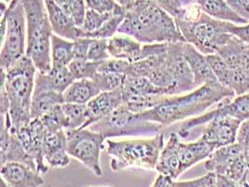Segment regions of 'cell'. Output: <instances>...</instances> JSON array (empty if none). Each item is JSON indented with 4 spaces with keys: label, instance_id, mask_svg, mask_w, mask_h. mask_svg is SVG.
<instances>
[{
    "label": "cell",
    "instance_id": "obj_1",
    "mask_svg": "<svg viewBox=\"0 0 249 187\" xmlns=\"http://www.w3.org/2000/svg\"><path fill=\"white\" fill-rule=\"evenodd\" d=\"M234 96L235 94L220 82L210 83L189 93L165 95L158 105L137 114L141 119L157 123L167 130L176 124L203 114L224 98Z\"/></svg>",
    "mask_w": 249,
    "mask_h": 187
},
{
    "label": "cell",
    "instance_id": "obj_2",
    "mask_svg": "<svg viewBox=\"0 0 249 187\" xmlns=\"http://www.w3.org/2000/svg\"><path fill=\"white\" fill-rule=\"evenodd\" d=\"M118 33L130 36L143 44L186 42L175 18L146 0H137L126 12Z\"/></svg>",
    "mask_w": 249,
    "mask_h": 187
},
{
    "label": "cell",
    "instance_id": "obj_3",
    "mask_svg": "<svg viewBox=\"0 0 249 187\" xmlns=\"http://www.w3.org/2000/svg\"><path fill=\"white\" fill-rule=\"evenodd\" d=\"M37 70L26 56L17 61L11 69L1 70V87L8 95L11 131L15 133L28 124L31 118V104L35 79Z\"/></svg>",
    "mask_w": 249,
    "mask_h": 187
},
{
    "label": "cell",
    "instance_id": "obj_4",
    "mask_svg": "<svg viewBox=\"0 0 249 187\" xmlns=\"http://www.w3.org/2000/svg\"><path fill=\"white\" fill-rule=\"evenodd\" d=\"M175 21L185 41L204 56L216 54L231 37L228 32L230 23L211 18L195 3L183 7Z\"/></svg>",
    "mask_w": 249,
    "mask_h": 187
},
{
    "label": "cell",
    "instance_id": "obj_5",
    "mask_svg": "<svg viewBox=\"0 0 249 187\" xmlns=\"http://www.w3.org/2000/svg\"><path fill=\"white\" fill-rule=\"evenodd\" d=\"M165 144V133L126 140L107 139L106 152L111 157L110 168L121 171L130 168L155 169Z\"/></svg>",
    "mask_w": 249,
    "mask_h": 187
},
{
    "label": "cell",
    "instance_id": "obj_6",
    "mask_svg": "<svg viewBox=\"0 0 249 187\" xmlns=\"http://www.w3.org/2000/svg\"><path fill=\"white\" fill-rule=\"evenodd\" d=\"M26 18V52L37 71L52 70V37L45 0H22Z\"/></svg>",
    "mask_w": 249,
    "mask_h": 187
},
{
    "label": "cell",
    "instance_id": "obj_7",
    "mask_svg": "<svg viewBox=\"0 0 249 187\" xmlns=\"http://www.w3.org/2000/svg\"><path fill=\"white\" fill-rule=\"evenodd\" d=\"M88 129L100 133L106 139L123 137H150L165 133L166 129L157 123L141 119L124 104L116 109L111 114Z\"/></svg>",
    "mask_w": 249,
    "mask_h": 187
},
{
    "label": "cell",
    "instance_id": "obj_8",
    "mask_svg": "<svg viewBox=\"0 0 249 187\" xmlns=\"http://www.w3.org/2000/svg\"><path fill=\"white\" fill-rule=\"evenodd\" d=\"M7 30L1 40L0 66L8 70L25 56L26 52V18L22 0H12L5 13Z\"/></svg>",
    "mask_w": 249,
    "mask_h": 187
},
{
    "label": "cell",
    "instance_id": "obj_9",
    "mask_svg": "<svg viewBox=\"0 0 249 187\" xmlns=\"http://www.w3.org/2000/svg\"><path fill=\"white\" fill-rule=\"evenodd\" d=\"M68 152L77 159L94 175H103L101 152L106 149L107 139L98 132L90 129L68 131Z\"/></svg>",
    "mask_w": 249,
    "mask_h": 187
},
{
    "label": "cell",
    "instance_id": "obj_10",
    "mask_svg": "<svg viewBox=\"0 0 249 187\" xmlns=\"http://www.w3.org/2000/svg\"><path fill=\"white\" fill-rule=\"evenodd\" d=\"M231 117L241 122L249 120V93L236 97H227L221 100L215 109L205 112L199 116L193 117L182 122L176 131L180 138H187L193 129L207 125L215 118Z\"/></svg>",
    "mask_w": 249,
    "mask_h": 187
},
{
    "label": "cell",
    "instance_id": "obj_11",
    "mask_svg": "<svg viewBox=\"0 0 249 187\" xmlns=\"http://www.w3.org/2000/svg\"><path fill=\"white\" fill-rule=\"evenodd\" d=\"M183 45L184 42H169L163 54L164 65L177 84L178 94L197 89L193 72L184 56Z\"/></svg>",
    "mask_w": 249,
    "mask_h": 187
},
{
    "label": "cell",
    "instance_id": "obj_12",
    "mask_svg": "<svg viewBox=\"0 0 249 187\" xmlns=\"http://www.w3.org/2000/svg\"><path fill=\"white\" fill-rule=\"evenodd\" d=\"M46 132L47 130L40 119H32L28 124L15 132L24 149L34 159L37 171L41 174L49 170V166L46 165L44 158Z\"/></svg>",
    "mask_w": 249,
    "mask_h": 187
},
{
    "label": "cell",
    "instance_id": "obj_13",
    "mask_svg": "<svg viewBox=\"0 0 249 187\" xmlns=\"http://www.w3.org/2000/svg\"><path fill=\"white\" fill-rule=\"evenodd\" d=\"M241 121L231 117L215 118L210 121L201 138L215 149L236 142Z\"/></svg>",
    "mask_w": 249,
    "mask_h": 187
},
{
    "label": "cell",
    "instance_id": "obj_14",
    "mask_svg": "<svg viewBox=\"0 0 249 187\" xmlns=\"http://www.w3.org/2000/svg\"><path fill=\"white\" fill-rule=\"evenodd\" d=\"M1 179L10 187H41L45 185L41 173L17 162L1 165Z\"/></svg>",
    "mask_w": 249,
    "mask_h": 187
},
{
    "label": "cell",
    "instance_id": "obj_15",
    "mask_svg": "<svg viewBox=\"0 0 249 187\" xmlns=\"http://www.w3.org/2000/svg\"><path fill=\"white\" fill-rule=\"evenodd\" d=\"M180 141V136L176 131L171 132L160 154L158 163L155 168L159 174L165 176L172 181H176L182 174L181 163L178 152Z\"/></svg>",
    "mask_w": 249,
    "mask_h": 187
},
{
    "label": "cell",
    "instance_id": "obj_16",
    "mask_svg": "<svg viewBox=\"0 0 249 187\" xmlns=\"http://www.w3.org/2000/svg\"><path fill=\"white\" fill-rule=\"evenodd\" d=\"M123 104L124 99L121 89L98 94L86 104L88 121L84 129H88L91 125L99 122L105 117L108 116Z\"/></svg>",
    "mask_w": 249,
    "mask_h": 187
},
{
    "label": "cell",
    "instance_id": "obj_17",
    "mask_svg": "<svg viewBox=\"0 0 249 187\" xmlns=\"http://www.w3.org/2000/svg\"><path fill=\"white\" fill-rule=\"evenodd\" d=\"M47 130V129H46ZM44 158L49 167L62 168L70 164L68 152V133L66 130L46 132Z\"/></svg>",
    "mask_w": 249,
    "mask_h": 187
},
{
    "label": "cell",
    "instance_id": "obj_18",
    "mask_svg": "<svg viewBox=\"0 0 249 187\" xmlns=\"http://www.w3.org/2000/svg\"><path fill=\"white\" fill-rule=\"evenodd\" d=\"M45 3L53 34L72 41L82 37L81 28L75 23L68 13L53 0H45Z\"/></svg>",
    "mask_w": 249,
    "mask_h": 187
},
{
    "label": "cell",
    "instance_id": "obj_19",
    "mask_svg": "<svg viewBox=\"0 0 249 187\" xmlns=\"http://www.w3.org/2000/svg\"><path fill=\"white\" fill-rule=\"evenodd\" d=\"M231 70L244 73L249 78V45L231 35L217 53Z\"/></svg>",
    "mask_w": 249,
    "mask_h": 187
},
{
    "label": "cell",
    "instance_id": "obj_20",
    "mask_svg": "<svg viewBox=\"0 0 249 187\" xmlns=\"http://www.w3.org/2000/svg\"><path fill=\"white\" fill-rule=\"evenodd\" d=\"M183 53L190 69L193 72L196 88L205 84L218 82L205 56L195 47L188 42H184Z\"/></svg>",
    "mask_w": 249,
    "mask_h": 187
},
{
    "label": "cell",
    "instance_id": "obj_21",
    "mask_svg": "<svg viewBox=\"0 0 249 187\" xmlns=\"http://www.w3.org/2000/svg\"><path fill=\"white\" fill-rule=\"evenodd\" d=\"M143 43L130 36L116 34L108 39V53L111 58L131 63L143 60Z\"/></svg>",
    "mask_w": 249,
    "mask_h": 187
},
{
    "label": "cell",
    "instance_id": "obj_22",
    "mask_svg": "<svg viewBox=\"0 0 249 187\" xmlns=\"http://www.w3.org/2000/svg\"><path fill=\"white\" fill-rule=\"evenodd\" d=\"M75 82L67 68L52 69L47 73L37 71L35 79L34 93L45 91H56L64 93L68 87Z\"/></svg>",
    "mask_w": 249,
    "mask_h": 187
},
{
    "label": "cell",
    "instance_id": "obj_23",
    "mask_svg": "<svg viewBox=\"0 0 249 187\" xmlns=\"http://www.w3.org/2000/svg\"><path fill=\"white\" fill-rule=\"evenodd\" d=\"M215 149L203 138L192 142L179 143L178 152L181 163V172L184 173L196 164L206 160Z\"/></svg>",
    "mask_w": 249,
    "mask_h": 187
},
{
    "label": "cell",
    "instance_id": "obj_24",
    "mask_svg": "<svg viewBox=\"0 0 249 187\" xmlns=\"http://www.w3.org/2000/svg\"><path fill=\"white\" fill-rule=\"evenodd\" d=\"M245 152L243 147L237 142L215 149L206 159L204 167L208 172H213L215 175H223L228 167Z\"/></svg>",
    "mask_w": 249,
    "mask_h": 187
},
{
    "label": "cell",
    "instance_id": "obj_25",
    "mask_svg": "<svg viewBox=\"0 0 249 187\" xmlns=\"http://www.w3.org/2000/svg\"><path fill=\"white\" fill-rule=\"evenodd\" d=\"M195 4L202 12L215 20L240 25L249 23L233 12L226 0H196Z\"/></svg>",
    "mask_w": 249,
    "mask_h": 187
},
{
    "label": "cell",
    "instance_id": "obj_26",
    "mask_svg": "<svg viewBox=\"0 0 249 187\" xmlns=\"http://www.w3.org/2000/svg\"><path fill=\"white\" fill-rule=\"evenodd\" d=\"M99 93L100 88L93 79H81L68 87L64 92V98L67 103L87 104Z\"/></svg>",
    "mask_w": 249,
    "mask_h": 187
},
{
    "label": "cell",
    "instance_id": "obj_27",
    "mask_svg": "<svg viewBox=\"0 0 249 187\" xmlns=\"http://www.w3.org/2000/svg\"><path fill=\"white\" fill-rule=\"evenodd\" d=\"M65 103L64 93L45 91L33 94L31 104V118L40 119L54 107Z\"/></svg>",
    "mask_w": 249,
    "mask_h": 187
},
{
    "label": "cell",
    "instance_id": "obj_28",
    "mask_svg": "<svg viewBox=\"0 0 249 187\" xmlns=\"http://www.w3.org/2000/svg\"><path fill=\"white\" fill-rule=\"evenodd\" d=\"M74 59V41L53 34L52 37V69L67 68Z\"/></svg>",
    "mask_w": 249,
    "mask_h": 187
},
{
    "label": "cell",
    "instance_id": "obj_29",
    "mask_svg": "<svg viewBox=\"0 0 249 187\" xmlns=\"http://www.w3.org/2000/svg\"><path fill=\"white\" fill-rule=\"evenodd\" d=\"M62 108L67 120V132L84 129L88 121L86 104L67 103L62 104Z\"/></svg>",
    "mask_w": 249,
    "mask_h": 187
},
{
    "label": "cell",
    "instance_id": "obj_30",
    "mask_svg": "<svg viewBox=\"0 0 249 187\" xmlns=\"http://www.w3.org/2000/svg\"><path fill=\"white\" fill-rule=\"evenodd\" d=\"M126 10L122 6H119L113 12L110 18L103 24L102 26L95 32L87 36L89 38H104L109 39L118 34L119 28L124 20Z\"/></svg>",
    "mask_w": 249,
    "mask_h": 187
},
{
    "label": "cell",
    "instance_id": "obj_31",
    "mask_svg": "<svg viewBox=\"0 0 249 187\" xmlns=\"http://www.w3.org/2000/svg\"><path fill=\"white\" fill-rule=\"evenodd\" d=\"M101 63L102 62L73 59L68 68L75 81L81 79H92L97 74Z\"/></svg>",
    "mask_w": 249,
    "mask_h": 187
},
{
    "label": "cell",
    "instance_id": "obj_32",
    "mask_svg": "<svg viewBox=\"0 0 249 187\" xmlns=\"http://www.w3.org/2000/svg\"><path fill=\"white\" fill-rule=\"evenodd\" d=\"M113 12L101 13L87 9L84 22L81 26L82 37H87V36L98 30L110 18Z\"/></svg>",
    "mask_w": 249,
    "mask_h": 187
},
{
    "label": "cell",
    "instance_id": "obj_33",
    "mask_svg": "<svg viewBox=\"0 0 249 187\" xmlns=\"http://www.w3.org/2000/svg\"><path fill=\"white\" fill-rule=\"evenodd\" d=\"M45 129L51 132H56L61 130L67 131V120L63 111L62 105L54 107L45 115L40 118Z\"/></svg>",
    "mask_w": 249,
    "mask_h": 187
},
{
    "label": "cell",
    "instance_id": "obj_34",
    "mask_svg": "<svg viewBox=\"0 0 249 187\" xmlns=\"http://www.w3.org/2000/svg\"><path fill=\"white\" fill-rule=\"evenodd\" d=\"M125 76L126 75L118 73L97 72L92 79L97 83L101 92H109L122 88Z\"/></svg>",
    "mask_w": 249,
    "mask_h": 187
},
{
    "label": "cell",
    "instance_id": "obj_35",
    "mask_svg": "<svg viewBox=\"0 0 249 187\" xmlns=\"http://www.w3.org/2000/svg\"><path fill=\"white\" fill-rule=\"evenodd\" d=\"M108 39L92 38L89 47L87 58L91 62H104L111 58L108 53Z\"/></svg>",
    "mask_w": 249,
    "mask_h": 187
},
{
    "label": "cell",
    "instance_id": "obj_36",
    "mask_svg": "<svg viewBox=\"0 0 249 187\" xmlns=\"http://www.w3.org/2000/svg\"><path fill=\"white\" fill-rule=\"evenodd\" d=\"M215 183V174L213 172H208L206 175L189 180V181H173L170 187H208Z\"/></svg>",
    "mask_w": 249,
    "mask_h": 187
},
{
    "label": "cell",
    "instance_id": "obj_37",
    "mask_svg": "<svg viewBox=\"0 0 249 187\" xmlns=\"http://www.w3.org/2000/svg\"><path fill=\"white\" fill-rule=\"evenodd\" d=\"M85 3L87 9L101 13L114 12L120 6L115 0H85Z\"/></svg>",
    "mask_w": 249,
    "mask_h": 187
},
{
    "label": "cell",
    "instance_id": "obj_38",
    "mask_svg": "<svg viewBox=\"0 0 249 187\" xmlns=\"http://www.w3.org/2000/svg\"><path fill=\"white\" fill-rule=\"evenodd\" d=\"M91 39L89 37H80L74 41V59L88 60V51Z\"/></svg>",
    "mask_w": 249,
    "mask_h": 187
},
{
    "label": "cell",
    "instance_id": "obj_39",
    "mask_svg": "<svg viewBox=\"0 0 249 187\" xmlns=\"http://www.w3.org/2000/svg\"><path fill=\"white\" fill-rule=\"evenodd\" d=\"M228 32L249 45V23L241 25L230 23L228 26Z\"/></svg>",
    "mask_w": 249,
    "mask_h": 187
},
{
    "label": "cell",
    "instance_id": "obj_40",
    "mask_svg": "<svg viewBox=\"0 0 249 187\" xmlns=\"http://www.w3.org/2000/svg\"><path fill=\"white\" fill-rule=\"evenodd\" d=\"M229 6L241 18L249 22V0H226Z\"/></svg>",
    "mask_w": 249,
    "mask_h": 187
},
{
    "label": "cell",
    "instance_id": "obj_41",
    "mask_svg": "<svg viewBox=\"0 0 249 187\" xmlns=\"http://www.w3.org/2000/svg\"><path fill=\"white\" fill-rule=\"evenodd\" d=\"M236 142L243 147L245 152H248L249 148V120L241 123L238 129Z\"/></svg>",
    "mask_w": 249,
    "mask_h": 187
},
{
    "label": "cell",
    "instance_id": "obj_42",
    "mask_svg": "<svg viewBox=\"0 0 249 187\" xmlns=\"http://www.w3.org/2000/svg\"><path fill=\"white\" fill-rule=\"evenodd\" d=\"M215 187H242L224 175H215Z\"/></svg>",
    "mask_w": 249,
    "mask_h": 187
},
{
    "label": "cell",
    "instance_id": "obj_43",
    "mask_svg": "<svg viewBox=\"0 0 249 187\" xmlns=\"http://www.w3.org/2000/svg\"><path fill=\"white\" fill-rule=\"evenodd\" d=\"M172 182L173 181L169 178L159 174L158 177L155 179L154 183L152 184L151 187H170Z\"/></svg>",
    "mask_w": 249,
    "mask_h": 187
},
{
    "label": "cell",
    "instance_id": "obj_44",
    "mask_svg": "<svg viewBox=\"0 0 249 187\" xmlns=\"http://www.w3.org/2000/svg\"><path fill=\"white\" fill-rule=\"evenodd\" d=\"M120 6L124 8L126 11L130 10L135 4L137 0H115Z\"/></svg>",
    "mask_w": 249,
    "mask_h": 187
},
{
    "label": "cell",
    "instance_id": "obj_45",
    "mask_svg": "<svg viewBox=\"0 0 249 187\" xmlns=\"http://www.w3.org/2000/svg\"><path fill=\"white\" fill-rule=\"evenodd\" d=\"M239 184L242 187H249V164L245 174L243 176V178L241 179V181L239 182Z\"/></svg>",
    "mask_w": 249,
    "mask_h": 187
},
{
    "label": "cell",
    "instance_id": "obj_46",
    "mask_svg": "<svg viewBox=\"0 0 249 187\" xmlns=\"http://www.w3.org/2000/svg\"><path fill=\"white\" fill-rule=\"evenodd\" d=\"M195 1H196V0H180V2H181L182 6H183V7H185V6H189V5H192V4H194V3H195Z\"/></svg>",
    "mask_w": 249,
    "mask_h": 187
},
{
    "label": "cell",
    "instance_id": "obj_47",
    "mask_svg": "<svg viewBox=\"0 0 249 187\" xmlns=\"http://www.w3.org/2000/svg\"><path fill=\"white\" fill-rule=\"evenodd\" d=\"M1 187H10L3 180H2V185H1Z\"/></svg>",
    "mask_w": 249,
    "mask_h": 187
},
{
    "label": "cell",
    "instance_id": "obj_48",
    "mask_svg": "<svg viewBox=\"0 0 249 187\" xmlns=\"http://www.w3.org/2000/svg\"><path fill=\"white\" fill-rule=\"evenodd\" d=\"M2 1H4V2H6L7 4H10L11 2H12V0H2Z\"/></svg>",
    "mask_w": 249,
    "mask_h": 187
},
{
    "label": "cell",
    "instance_id": "obj_49",
    "mask_svg": "<svg viewBox=\"0 0 249 187\" xmlns=\"http://www.w3.org/2000/svg\"><path fill=\"white\" fill-rule=\"evenodd\" d=\"M208 187H215V183H214V184H212L211 186H209Z\"/></svg>",
    "mask_w": 249,
    "mask_h": 187
},
{
    "label": "cell",
    "instance_id": "obj_50",
    "mask_svg": "<svg viewBox=\"0 0 249 187\" xmlns=\"http://www.w3.org/2000/svg\"><path fill=\"white\" fill-rule=\"evenodd\" d=\"M248 152V153H249V150H248V152Z\"/></svg>",
    "mask_w": 249,
    "mask_h": 187
},
{
    "label": "cell",
    "instance_id": "obj_51",
    "mask_svg": "<svg viewBox=\"0 0 249 187\" xmlns=\"http://www.w3.org/2000/svg\"></svg>",
    "mask_w": 249,
    "mask_h": 187
}]
</instances>
